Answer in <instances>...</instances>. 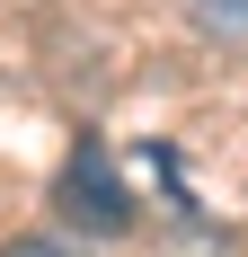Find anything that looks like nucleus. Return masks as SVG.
<instances>
[{"instance_id": "obj_1", "label": "nucleus", "mask_w": 248, "mask_h": 257, "mask_svg": "<svg viewBox=\"0 0 248 257\" xmlns=\"http://www.w3.org/2000/svg\"><path fill=\"white\" fill-rule=\"evenodd\" d=\"M53 195H62V213H71L80 231H124V222H133V195H124V178L106 169L98 142H80V151H71V169H62Z\"/></svg>"}, {"instance_id": "obj_2", "label": "nucleus", "mask_w": 248, "mask_h": 257, "mask_svg": "<svg viewBox=\"0 0 248 257\" xmlns=\"http://www.w3.org/2000/svg\"><path fill=\"white\" fill-rule=\"evenodd\" d=\"M195 9H204L213 27H230V36H248V0H195Z\"/></svg>"}, {"instance_id": "obj_3", "label": "nucleus", "mask_w": 248, "mask_h": 257, "mask_svg": "<svg viewBox=\"0 0 248 257\" xmlns=\"http://www.w3.org/2000/svg\"><path fill=\"white\" fill-rule=\"evenodd\" d=\"M0 257H80V248H62V239H9Z\"/></svg>"}]
</instances>
